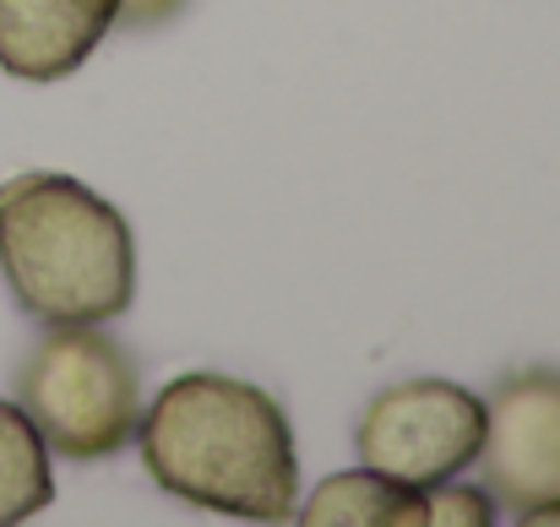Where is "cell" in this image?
<instances>
[{
	"instance_id": "6da1fadb",
	"label": "cell",
	"mask_w": 560,
	"mask_h": 527,
	"mask_svg": "<svg viewBox=\"0 0 560 527\" xmlns=\"http://www.w3.org/2000/svg\"><path fill=\"white\" fill-rule=\"evenodd\" d=\"M148 479L196 512L234 523H289L300 506V457L289 413L272 391L186 370L137 419Z\"/></svg>"
},
{
	"instance_id": "7a4b0ae2",
	"label": "cell",
	"mask_w": 560,
	"mask_h": 527,
	"mask_svg": "<svg viewBox=\"0 0 560 527\" xmlns=\"http://www.w3.org/2000/svg\"><path fill=\"white\" fill-rule=\"evenodd\" d=\"M0 278L38 327H104L137 300L131 223L71 175H11L0 185Z\"/></svg>"
},
{
	"instance_id": "3957f363",
	"label": "cell",
	"mask_w": 560,
	"mask_h": 527,
	"mask_svg": "<svg viewBox=\"0 0 560 527\" xmlns=\"http://www.w3.org/2000/svg\"><path fill=\"white\" fill-rule=\"evenodd\" d=\"M16 402L71 462L115 457L142 419V370L104 327H49L16 364Z\"/></svg>"
},
{
	"instance_id": "277c9868",
	"label": "cell",
	"mask_w": 560,
	"mask_h": 527,
	"mask_svg": "<svg viewBox=\"0 0 560 527\" xmlns=\"http://www.w3.org/2000/svg\"><path fill=\"white\" fill-rule=\"evenodd\" d=\"M354 446H360L365 468L430 490V484L457 479L479 462L485 397L457 386V380H441V375L397 380L365 402Z\"/></svg>"
},
{
	"instance_id": "5b68a950",
	"label": "cell",
	"mask_w": 560,
	"mask_h": 527,
	"mask_svg": "<svg viewBox=\"0 0 560 527\" xmlns=\"http://www.w3.org/2000/svg\"><path fill=\"white\" fill-rule=\"evenodd\" d=\"M479 479L506 517H528L560 501V370L528 364L490 386Z\"/></svg>"
},
{
	"instance_id": "8992f818",
	"label": "cell",
	"mask_w": 560,
	"mask_h": 527,
	"mask_svg": "<svg viewBox=\"0 0 560 527\" xmlns=\"http://www.w3.org/2000/svg\"><path fill=\"white\" fill-rule=\"evenodd\" d=\"M120 27V0H0V71L66 82Z\"/></svg>"
},
{
	"instance_id": "52a82bcc",
	"label": "cell",
	"mask_w": 560,
	"mask_h": 527,
	"mask_svg": "<svg viewBox=\"0 0 560 527\" xmlns=\"http://www.w3.org/2000/svg\"><path fill=\"white\" fill-rule=\"evenodd\" d=\"M294 523L305 527H424V490L386 479L375 468L322 479L300 506Z\"/></svg>"
},
{
	"instance_id": "ba28073f",
	"label": "cell",
	"mask_w": 560,
	"mask_h": 527,
	"mask_svg": "<svg viewBox=\"0 0 560 527\" xmlns=\"http://www.w3.org/2000/svg\"><path fill=\"white\" fill-rule=\"evenodd\" d=\"M55 501V468L38 424L22 413V402L0 397V527L38 517Z\"/></svg>"
},
{
	"instance_id": "9c48e42d",
	"label": "cell",
	"mask_w": 560,
	"mask_h": 527,
	"mask_svg": "<svg viewBox=\"0 0 560 527\" xmlns=\"http://www.w3.org/2000/svg\"><path fill=\"white\" fill-rule=\"evenodd\" d=\"M495 523V501L485 484H463L457 479H441L424 490V527H490Z\"/></svg>"
},
{
	"instance_id": "30bf717a",
	"label": "cell",
	"mask_w": 560,
	"mask_h": 527,
	"mask_svg": "<svg viewBox=\"0 0 560 527\" xmlns=\"http://www.w3.org/2000/svg\"><path fill=\"white\" fill-rule=\"evenodd\" d=\"M190 0H120V27H164Z\"/></svg>"
},
{
	"instance_id": "8fae6325",
	"label": "cell",
	"mask_w": 560,
	"mask_h": 527,
	"mask_svg": "<svg viewBox=\"0 0 560 527\" xmlns=\"http://www.w3.org/2000/svg\"><path fill=\"white\" fill-rule=\"evenodd\" d=\"M523 523H534V527H560V501H556V506H539V512H528Z\"/></svg>"
}]
</instances>
